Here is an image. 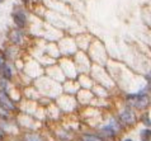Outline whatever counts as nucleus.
<instances>
[{"instance_id": "0eeeda50", "label": "nucleus", "mask_w": 151, "mask_h": 141, "mask_svg": "<svg viewBox=\"0 0 151 141\" xmlns=\"http://www.w3.org/2000/svg\"><path fill=\"white\" fill-rule=\"evenodd\" d=\"M22 38H23L22 32L14 31L13 33H12V41H13L14 43H20V42H22Z\"/></svg>"}, {"instance_id": "2eb2a0df", "label": "nucleus", "mask_w": 151, "mask_h": 141, "mask_svg": "<svg viewBox=\"0 0 151 141\" xmlns=\"http://www.w3.org/2000/svg\"><path fill=\"white\" fill-rule=\"evenodd\" d=\"M3 1H4V0H0V3H3Z\"/></svg>"}, {"instance_id": "ddd939ff", "label": "nucleus", "mask_w": 151, "mask_h": 141, "mask_svg": "<svg viewBox=\"0 0 151 141\" xmlns=\"http://www.w3.org/2000/svg\"><path fill=\"white\" fill-rule=\"evenodd\" d=\"M124 141H132L131 139H127V140H124Z\"/></svg>"}, {"instance_id": "39448f33", "label": "nucleus", "mask_w": 151, "mask_h": 141, "mask_svg": "<svg viewBox=\"0 0 151 141\" xmlns=\"http://www.w3.org/2000/svg\"><path fill=\"white\" fill-rule=\"evenodd\" d=\"M1 74H3V76L5 78L6 80H9V79L12 78V70L9 68V65H6V64L1 65Z\"/></svg>"}, {"instance_id": "f257e3e1", "label": "nucleus", "mask_w": 151, "mask_h": 141, "mask_svg": "<svg viewBox=\"0 0 151 141\" xmlns=\"http://www.w3.org/2000/svg\"><path fill=\"white\" fill-rule=\"evenodd\" d=\"M128 99L131 101V104L136 108H145L149 106V97L145 93H138L133 95H128Z\"/></svg>"}, {"instance_id": "f03ea898", "label": "nucleus", "mask_w": 151, "mask_h": 141, "mask_svg": "<svg viewBox=\"0 0 151 141\" xmlns=\"http://www.w3.org/2000/svg\"><path fill=\"white\" fill-rule=\"evenodd\" d=\"M13 18H14L15 24H17V26H18L19 28H23V27L27 24V15L24 14L23 10H17L15 13L13 14Z\"/></svg>"}, {"instance_id": "423d86ee", "label": "nucleus", "mask_w": 151, "mask_h": 141, "mask_svg": "<svg viewBox=\"0 0 151 141\" xmlns=\"http://www.w3.org/2000/svg\"><path fill=\"white\" fill-rule=\"evenodd\" d=\"M102 131L104 132V134H106L107 136H109V137H113V136L116 135V128L113 127L112 125H109V126H106V127H103L102 128Z\"/></svg>"}, {"instance_id": "4468645a", "label": "nucleus", "mask_w": 151, "mask_h": 141, "mask_svg": "<svg viewBox=\"0 0 151 141\" xmlns=\"http://www.w3.org/2000/svg\"><path fill=\"white\" fill-rule=\"evenodd\" d=\"M0 66H1V57H0Z\"/></svg>"}, {"instance_id": "6e6552de", "label": "nucleus", "mask_w": 151, "mask_h": 141, "mask_svg": "<svg viewBox=\"0 0 151 141\" xmlns=\"http://www.w3.org/2000/svg\"><path fill=\"white\" fill-rule=\"evenodd\" d=\"M81 140L83 141H103L99 136H96V135H84L81 137Z\"/></svg>"}, {"instance_id": "20e7f679", "label": "nucleus", "mask_w": 151, "mask_h": 141, "mask_svg": "<svg viewBox=\"0 0 151 141\" xmlns=\"http://www.w3.org/2000/svg\"><path fill=\"white\" fill-rule=\"evenodd\" d=\"M0 106L5 109H14V104L10 102V99L6 97V94L4 92H0Z\"/></svg>"}, {"instance_id": "9b49d317", "label": "nucleus", "mask_w": 151, "mask_h": 141, "mask_svg": "<svg viewBox=\"0 0 151 141\" xmlns=\"http://www.w3.org/2000/svg\"><path fill=\"white\" fill-rule=\"evenodd\" d=\"M3 139H4V134H3V131L0 130V141H1Z\"/></svg>"}, {"instance_id": "7ed1b4c3", "label": "nucleus", "mask_w": 151, "mask_h": 141, "mask_svg": "<svg viewBox=\"0 0 151 141\" xmlns=\"http://www.w3.org/2000/svg\"><path fill=\"white\" fill-rule=\"evenodd\" d=\"M121 121L124 122L126 125H133L136 122V116L132 111H124L121 113Z\"/></svg>"}, {"instance_id": "f8f14e48", "label": "nucleus", "mask_w": 151, "mask_h": 141, "mask_svg": "<svg viewBox=\"0 0 151 141\" xmlns=\"http://www.w3.org/2000/svg\"><path fill=\"white\" fill-rule=\"evenodd\" d=\"M22 1H23V3H28V1H29V0H22Z\"/></svg>"}, {"instance_id": "1a4fd4ad", "label": "nucleus", "mask_w": 151, "mask_h": 141, "mask_svg": "<svg viewBox=\"0 0 151 141\" xmlns=\"http://www.w3.org/2000/svg\"><path fill=\"white\" fill-rule=\"evenodd\" d=\"M150 136H151L150 130H144V131L141 132V139H142V141H149L150 140Z\"/></svg>"}, {"instance_id": "9d476101", "label": "nucleus", "mask_w": 151, "mask_h": 141, "mask_svg": "<svg viewBox=\"0 0 151 141\" xmlns=\"http://www.w3.org/2000/svg\"><path fill=\"white\" fill-rule=\"evenodd\" d=\"M26 140L27 141H42L38 136H36V135H29V136H27V137H26Z\"/></svg>"}]
</instances>
